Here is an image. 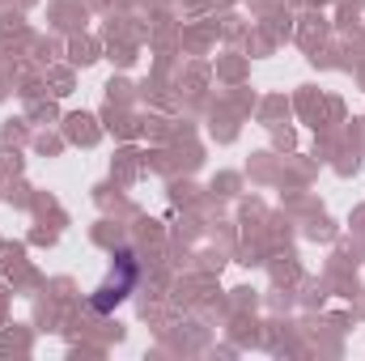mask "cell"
<instances>
[{"mask_svg":"<svg viewBox=\"0 0 365 361\" xmlns=\"http://www.w3.org/2000/svg\"><path fill=\"white\" fill-rule=\"evenodd\" d=\"M132 280H136V264H132V255H128L123 276H119V280L110 276V285H102V289H98V298H93V310H110L115 302H123V298H128V289H132Z\"/></svg>","mask_w":365,"mask_h":361,"instance_id":"6da1fadb","label":"cell"}]
</instances>
